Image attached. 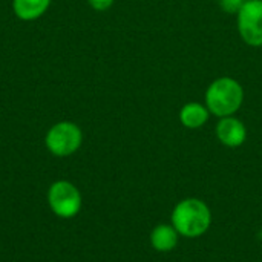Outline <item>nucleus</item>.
I'll return each instance as SVG.
<instances>
[{
    "mask_svg": "<svg viewBox=\"0 0 262 262\" xmlns=\"http://www.w3.org/2000/svg\"><path fill=\"white\" fill-rule=\"evenodd\" d=\"M212 224L209 206L196 198L180 201L172 212V226L186 238H198L204 235Z\"/></svg>",
    "mask_w": 262,
    "mask_h": 262,
    "instance_id": "f257e3e1",
    "label": "nucleus"
},
{
    "mask_svg": "<svg viewBox=\"0 0 262 262\" xmlns=\"http://www.w3.org/2000/svg\"><path fill=\"white\" fill-rule=\"evenodd\" d=\"M209 117H210V112H209L207 106L196 103V101L184 104L180 111V121L187 129H198V127L204 126L207 123Z\"/></svg>",
    "mask_w": 262,
    "mask_h": 262,
    "instance_id": "6e6552de",
    "label": "nucleus"
},
{
    "mask_svg": "<svg viewBox=\"0 0 262 262\" xmlns=\"http://www.w3.org/2000/svg\"><path fill=\"white\" fill-rule=\"evenodd\" d=\"M247 0H220V6L227 14H238Z\"/></svg>",
    "mask_w": 262,
    "mask_h": 262,
    "instance_id": "9d476101",
    "label": "nucleus"
},
{
    "mask_svg": "<svg viewBox=\"0 0 262 262\" xmlns=\"http://www.w3.org/2000/svg\"><path fill=\"white\" fill-rule=\"evenodd\" d=\"M236 15L241 38L253 48L262 46V0H247Z\"/></svg>",
    "mask_w": 262,
    "mask_h": 262,
    "instance_id": "39448f33",
    "label": "nucleus"
},
{
    "mask_svg": "<svg viewBox=\"0 0 262 262\" xmlns=\"http://www.w3.org/2000/svg\"><path fill=\"white\" fill-rule=\"evenodd\" d=\"M244 101L243 86L232 77H221L212 81L206 91V106L210 114L224 118L235 115Z\"/></svg>",
    "mask_w": 262,
    "mask_h": 262,
    "instance_id": "f03ea898",
    "label": "nucleus"
},
{
    "mask_svg": "<svg viewBox=\"0 0 262 262\" xmlns=\"http://www.w3.org/2000/svg\"><path fill=\"white\" fill-rule=\"evenodd\" d=\"M115 0H88V3L91 5L92 9L98 11V12H104L107 11L112 5H114Z\"/></svg>",
    "mask_w": 262,
    "mask_h": 262,
    "instance_id": "9b49d317",
    "label": "nucleus"
},
{
    "mask_svg": "<svg viewBox=\"0 0 262 262\" xmlns=\"http://www.w3.org/2000/svg\"><path fill=\"white\" fill-rule=\"evenodd\" d=\"M83 143V130L72 121L55 123L45 137V144L54 157H69L75 154Z\"/></svg>",
    "mask_w": 262,
    "mask_h": 262,
    "instance_id": "7ed1b4c3",
    "label": "nucleus"
},
{
    "mask_svg": "<svg viewBox=\"0 0 262 262\" xmlns=\"http://www.w3.org/2000/svg\"><path fill=\"white\" fill-rule=\"evenodd\" d=\"M51 0H12L14 14L23 21H32L46 14Z\"/></svg>",
    "mask_w": 262,
    "mask_h": 262,
    "instance_id": "0eeeda50",
    "label": "nucleus"
},
{
    "mask_svg": "<svg viewBox=\"0 0 262 262\" xmlns=\"http://www.w3.org/2000/svg\"><path fill=\"white\" fill-rule=\"evenodd\" d=\"M216 137L227 147H239L247 138V129L244 123L233 115L224 117L216 124Z\"/></svg>",
    "mask_w": 262,
    "mask_h": 262,
    "instance_id": "423d86ee",
    "label": "nucleus"
},
{
    "mask_svg": "<svg viewBox=\"0 0 262 262\" xmlns=\"http://www.w3.org/2000/svg\"><path fill=\"white\" fill-rule=\"evenodd\" d=\"M180 233L175 230L173 226L169 224H160L157 226L150 233V244L157 252L166 253L177 247Z\"/></svg>",
    "mask_w": 262,
    "mask_h": 262,
    "instance_id": "1a4fd4ad",
    "label": "nucleus"
},
{
    "mask_svg": "<svg viewBox=\"0 0 262 262\" xmlns=\"http://www.w3.org/2000/svg\"><path fill=\"white\" fill-rule=\"evenodd\" d=\"M48 204L52 213L63 220H71L77 216L81 210V193L69 181L60 180L52 183L48 190Z\"/></svg>",
    "mask_w": 262,
    "mask_h": 262,
    "instance_id": "20e7f679",
    "label": "nucleus"
}]
</instances>
